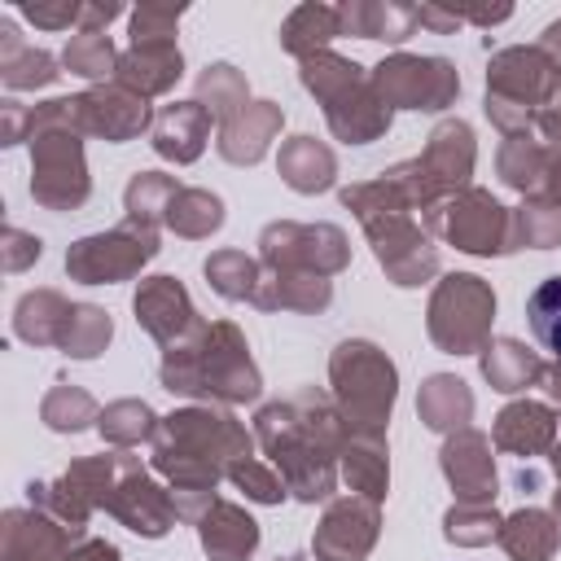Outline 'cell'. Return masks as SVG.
Wrapping results in <instances>:
<instances>
[{"label": "cell", "instance_id": "6da1fadb", "mask_svg": "<svg viewBox=\"0 0 561 561\" xmlns=\"http://www.w3.org/2000/svg\"><path fill=\"white\" fill-rule=\"evenodd\" d=\"M526 320H530L535 342L552 359H561V276H548L535 285V294L526 298Z\"/></svg>", "mask_w": 561, "mask_h": 561}, {"label": "cell", "instance_id": "277c9868", "mask_svg": "<svg viewBox=\"0 0 561 561\" xmlns=\"http://www.w3.org/2000/svg\"><path fill=\"white\" fill-rule=\"evenodd\" d=\"M22 13H26L31 22H44V26H61V22H70L79 9H39V4H22Z\"/></svg>", "mask_w": 561, "mask_h": 561}, {"label": "cell", "instance_id": "3957f363", "mask_svg": "<svg viewBox=\"0 0 561 561\" xmlns=\"http://www.w3.org/2000/svg\"><path fill=\"white\" fill-rule=\"evenodd\" d=\"M66 61H70V66H83V75H101V66L110 61V44L101 39V31H92V48L75 44V48L66 53Z\"/></svg>", "mask_w": 561, "mask_h": 561}, {"label": "cell", "instance_id": "7a4b0ae2", "mask_svg": "<svg viewBox=\"0 0 561 561\" xmlns=\"http://www.w3.org/2000/svg\"><path fill=\"white\" fill-rule=\"evenodd\" d=\"M342 18H346V26H351V31L368 35V39H403L421 13H416V9H390V4H373V9H346Z\"/></svg>", "mask_w": 561, "mask_h": 561}]
</instances>
